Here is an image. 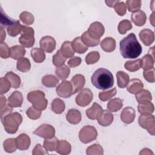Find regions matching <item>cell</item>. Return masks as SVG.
I'll use <instances>...</instances> for the list:
<instances>
[{"instance_id": "4316f807", "label": "cell", "mask_w": 155, "mask_h": 155, "mask_svg": "<svg viewBox=\"0 0 155 155\" xmlns=\"http://www.w3.org/2000/svg\"><path fill=\"white\" fill-rule=\"evenodd\" d=\"M136 99L139 104H145L151 102L152 96L148 90L142 89L140 91L136 94Z\"/></svg>"}, {"instance_id": "4fadbf2b", "label": "cell", "mask_w": 155, "mask_h": 155, "mask_svg": "<svg viewBox=\"0 0 155 155\" xmlns=\"http://www.w3.org/2000/svg\"><path fill=\"white\" fill-rule=\"evenodd\" d=\"M70 82L73 88V94H75L77 92L81 91L84 87L85 79L84 76L82 74H78L74 75L71 78Z\"/></svg>"}, {"instance_id": "f1b7e54d", "label": "cell", "mask_w": 155, "mask_h": 155, "mask_svg": "<svg viewBox=\"0 0 155 155\" xmlns=\"http://www.w3.org/2000/svg\"><path fill=\"white\" fill-rule=\"evenodd\" d=\"M59 50L65 58H72L74 54V51L73 49L71 46V42L70 41H67L63 42Z\"/></svg>"}, {"instance_id": "9a60e30c", "label": "cell", "mask_w": 155, "mask_h": 155, "mask_svg": "<svg viewBox=\"0 0 155 155\" xmlns=\"http://www.w3.org/2000/svg\"><path fill=\"white\" fill-rule=\"evenodd\" d=\"M140 39L146 46H150L154 41V32L148 28H145L139 32Z\"/></svg>"}, {"instance_id": "2e32d148", "label": "cell", "mask_w": 155, "mask_h": 155, "mask_svg": "<svg viewBox=\"0 0 155 155\" xmlns=\"http://www.w3.org/2000/svg\"><path fill=\"white\" fill-rule=\"evenodd\" d=\"M23 102L22 93L19 91H15L8 98V104L12 108L21 107Z\"/></svg>"}, {"instance_id": "7dc6e473", "label": "cell", "mask_w": 155, "mask_h": 155, "mask_svg": "<svg viewBox=\"0 0 155 155\" xmlns=\"http://www.w3.org/2000/svg\"><path fill=\"white\" fill-rule=\"evenodd\" d=\"M141 1L140 0H128L126 1V6L130 12H136L141 7Z\"/></svg>"}, {"instance_id": "52a82bcc", "label": "cell", "mask_w": 155, "mask_h": 155, "mask_svg": "<svg viewBox=\"0 0 155 155\" xmlns=\"http://www.w3.org/2000/svg\"><path fill=\"white\" fill-rule=\"evenodd\" d=\"M138 123L139 125L146 129L148 132L154 136L155 134V119L151 114H141L139 117Z\"/></svg>"}, {"instance_id": "cb8c5ba5", "label": "cell", "mask_w": 155, "mask_h": 155, "mask_svg": "<svg viewBox=\"0 0 155 155\" xmlns=\"http://www.w3.org/2000/svg\"><path fill=\"white\" fill-rule=\"evenodd\" d=\"M71 46L74 51L79 54H83L88 50V47L84 44L81 37L75 38L71 42Z\"/></svg>"}, {"instance_id": "db71d44e", "label": "cell", "mask_w": 155, "mask_h": 155, "mask_svg": "<svg viewBox=\"0 0 155 155\" xmlns=\"http://www.w3.org/2000/svg\"><path fill=\"white\" fill-rule=\"evenodd\" d=\"M12 87L9 81L4 78H1L0 79V92L1 94H4L7 93Z\"/></svg>"}, {"instance_id": "11a10c76", "label": "cell", "mask_w": 155, "mask_h": 155, "mask_svg": "<svg viewBox=\"0 0 155 155\" xmlns=\"http://www.w3.org/2000/svg\"><path fill=\"white\" fill-rule=\"evenodd\" d=\"M26 114L28 118L33 119V120H36V119H39L41 117V111L35 109L32 106V107H29L27 109V110L26 111Z\"/></svg>"}, {"instance_id": "30bf717a", "label": "cell", "mask_w": 155, "mask_h": 155, "mask_svg": "<svg viewBox=\"0 0 155 155\" xmlns=\"http://www.w3.org/2000/svg\"><path fill=\"white\" fill-rule=\"evenodd\" d=\"M57 94L63 98L70 97L73 94V88L70 82L62 81V82L56 87Z\"/></svg>"}, {"instance_id": "ee69618b", "label": "cell", "mask_w": 155, "mask_h": 155, "mask_svg": "<svg viewBox=\"0 0 155 155\" xmlns=\"http://www.w3.org/2000/svg\"><path fill=\"white\" fill-rule=\"evenodd\" d=\"M19 19L21 21V22L27 25H30L33 24L35 21V18L34 16L30 12H22L20 15H19Z\"/></svg>"}, {"instance_id": "d590c367", "label": "cell", "mask_w": 155, "mask_h": 155, "mask_svg": "<svg viewBox=\"0 0 155 155\" xmlns=\"http://www.w3.org/2000/svg\"><path fill=\"white\" fill-rule=\"evenodd\" d=\"M70 73V68L67 65L64 64L60 67H57L55 70V73L56 76L62 81H64L68 77Z\"/></svg>"}, {"instance_id": "4dcf8cb0", "label": "cell", "mask_w": 155, "mask_h": 155, "mask_svg": "<svg viewBox=\"0 0 155 155\" xmlns=\"http://www.w3.org/2000/svg\"><path fill=\"white\" fill-rule=\"evenodd\" d=\"M31 56L35 62L41 63L45 59V54L42 48H33L31 50Z\"/></svg>"}, {"instance_id": "9f6ffc18", "label": "cell", "mask_w": 155, "mask_h": 155, "mask_svg": "<svg viewBox=\"0 0 155 155\" xmlns=\"http://www.w3.org/2000/svg\"><path fill=\"white\" fill-rule=\"evenodd\" d=\"M155 70L154 68L147 70H143V76L144 79L150 83H153L155 81V76H154Z\"/></svg>"}, {"instance_id": "6f0895ef", "label": "cell", "mask_w": 155, "mask_h": 155, "mask_svg": "<svg viewBox=\"0 0 155 155\" xmlns=\"http://www.w3.org/2000/svg\"><path fill=\"white\" fill-rule=\"evenodd\" d=\"M10 49L8 45L5 42H1L0 44V56L2 58L7 59L10 56Z\"/></svg>"}, {"instance_id": "9c48e42d", "label": "cell", "mask_w": 155, "mask_h": 155, "mask_svg": "<svg viewBox=\"0 0 155 155\" xmlns=\"http://www.w3.org/2000/svg\"><path fill=\"white\" fill-rule=\"evenodd\" d=\"M33 133L45 139H51L54 137L55 129L52 125L44 124L37 128Z\"/></svg>"}, {"instance_id": "83f0119b", "label": "cell", "mask_w": 155, "mask_h": 155, "mask_svg": "<svg viewBox=\"0 0 155 155\" xmlns=\"http://www.w3.org/2000/svg\"><path fill=\"white\" fill-rule=\"evenodd\" d=\"M71 150L70 143L65 140H60L58 141V144L56 149V153L60 154H68Z\"/></svg>"}, {"instance_id": "03108f58", "label": "cell", "mask_w": 155, "mask_h": 155, "mask_svg": "<svg viewBox=\"0 0 155 155\" xmlns=\"http://www.w3.org/2000/svg\"><path fill=\"white\" fill-rule=\"evenodd\" d=\"M117 1H105V2L110 7H113Z\"/></svg>"}, {"instance_id": "603a6c76", "label": "cell", "mask_w": 155, "mask_h": 155, "mask_svg": "<svg viewBox=\"0 0 155 155\" xmlns=\"http://www.w3.org/2000/svg\"><path fill=\"white\" fill-rule=\"evenodd\" d=\"M101 47L105 52H112L116 48V41L114 38L107 37L101 42Z\"/></svg>"}, {"instance_id": "ffe728a7", "label": "cell", "mask_w": 155, "mask_h": 155, "mask_svg": "<svg viewBox=\"0 0 155 155\" xmlns=\"http://www.w3.org/2000/svg\"><path fill=\"white\" fill-rule=\"evenodd\" d=\"M103 111L102 107L96 102L93 103L91 107L86 110L87 116L91 120L97 119Z\"/></svg>"}, {"instance_id": "e7e4bbea", "label": "cell", "mask_w": 155, "mask_h": 155, "mask_svg": "<svg viewBox=\"0 0 155 155\" xmlns=\"http://www.w3.org/2000/svg\"><path fill=\"white\" fill-rule=\"evenodd\" d=\"M139 154H154V153L151 150L145 148L142 150V151L139 153Z\"/></svg>"}, {"instance_id": "f907efd6", "label": "cell", "mask_w": 155, "mask_h": 155, "mask_svg": "<svg viewBox=\"0 0 155 155\" xmlns=\"http://www.w3.org/2000/svg\"><path fill=\"white\" fill-rule=\"evenodd\" d=\"M100 58V54L97 51H93L90 52L85 56V62L87 64H93L97 62Z\"/></svg>"}, {"instance_id": "5b68a950", "label": "cell", "mask_w": 155, "mask_h": 155, "mask_svg": "<svg viewBox=\"0 0 155 155\" xmlns=\"http://www.w3.org/2000/svg\"><path fill=\"white\" fill-rule=\"evenodd\" d=\"M19 42L24 47L30 48L33 47L35 42L33 28L30 27L23 25L21 36L19 38Z\"/></svg>"}, {"instance_id": "44dd1931", "label": "cell", "mask_w": 155, "mask_h": 155, "mask_svg": "<svg viewBox=\"0 0 155 155\" xmlns=\"http://www.w3.org/2000/svg\"><path fill=\"white\" fill-rule=\"evenodd\" d=\"M131 21L137 26H143L147 21L145 13L142 10H138L131 15Z\"/></svg>"}, {"instance_id": "7402d4cb", "label": "cell", "mask_w": 155, "mask_h": 155, "mask_svg": "<svg viewBox=\"0 0 155 155\" xmlns=\"http://www.w3.org/2000/svg\"><path fill=\"white\" fill-rule=\"evenodd\" d=\"M66 119L71 124H78L81 120V113L78 110L74 108L70 109L67 113Z\"/></svg>"}, {"instance_id": "7bdbcfd3", "label": "cell", "mask_w": 155, "mask_h": 155, "mask_svg": "<svg viewBox=\"0 0 155 155\" xmlns=\"http://www.w3.org/2000/svg\"><path fill=\"white\" fill-rule=\"evenodd\" d=\"M154 105L148 102L145 104H139L137 106V110L140 114H152L154 112Z\"/></svg>"}, {"instance_id": "d6986e66", "label": "cell", "mask_w": 155, "mask_h": 155, "mask_svg": "<svg viewBox=\"0 0 155 155\" xmlns=\"http://www.w3.org/2000/svg\"><path fill=\"white\" fill-rule=\"evenodd\" d=\"M114 117L111 112L105 110H103L101 115L97 119L99 125L103 127H107L111 125L113 121Z\"/></svg>"}, {"instance_id": "60d3db41", "label": "cell", "mask_w": 155, "mask_h": 155, "mask_svg": "<svg viewBox=\"0 0 155 155\" xmlns=\"http://www.w3.org/2000/svg\"><path fill=\"white\" fill-rule=\"evenodd\" d=\"M3 147L7 153H13L16 150L17 145L16 139L9 138L3 142Z\"/></svg>"}, {"instance_id": "836d02e7", "label": "cell", "mask_w": 155, "mask_h": 155, "mask_svg": "<svg viewBox=\"0 0 155 155\" xmlns=\"http://www.w3.org/2000/svg\"><path fill=\"white\" fill-rule=\"evenodd\" d=\"M59 82V79L53 74H47L42 79V84L48 88L54 87Z\"/></svg>"}, {"instance_id": "6da1fadb", "label": "cell", "mask_w": 155, "mask_h": 155, "mask_svg": "<svg viewBox=\"0 0 155 155\" xmlns=\"http://www.w3.org/2000/svg\"><path fill=\"white\" fill-rule=\"evenodd\" d=\"M119 47L120 54L124 58H137L142 51V46L133 33H130L120 41Z\"/></svg>"}, {"instance_id": "8fae6325", "label": "cell", "mask_w": 155, "mask_h": 155, "mask_svg": "<svg viewBox=\"0 0 155 155\" xmlns=\"http://www.w3.org/2000/svg\"><path fill=\"white\" fill-rule=\"evenodd\" d=\"M87 32L94 39H100L105 32V28L102 23L96 21L90 24Z\"/></svg>"}, {"instance_id": "003e7915", "label": "cell", "mask_w": 155, "mask_h": 155, "mask_svg": "<svg viewBox=\"0 0 155 155\" xmlns=\"http://www.w3.org/2000/svg\"><path fill=\"white\" fill-rule=\"evenodd\" d=\"M154 13H153L151 14V16L150 17V21L151 22V24L153 26H154Z\"/></svg>"}, {"instance_id": "94428289", "label": "cell", "mask_w": 155, "mask_h": 155, "mask_svg": "<svg viewBox=\"0 0 155 155\" xmlns=\"http://www.w3.org/2000/svg\"><path fill=\"white\" fill-rule=\"evenodd\" d=\"M12 111L13 108H12L9 105H6L3 109L1 110V118L10 113H12Z\"/></svg>"}, {"instance_id": "bcb514c9", "label": "cell", "mask_w": 155, "mask_h": 155, "mask_svg": "<svg viewBox=\"0 0 155 155\" xmlns=\"http://www.w3.org/2000/svg\"><path fill=\"white\" fill-rule=\"evenodd\" d=\"M86 153L88 155H102L104 154V150L101 145L98 143H94L87 148Z\"/></svg>"}, {"instance_id": "7a4b0ae2", "label": "cell", "mask_w": 155, "mask_h": 155, "mask_svg": "<svg viewBox=\"0 0 155 155\" xmlns=\"http://www.w3.org/2000/svg\"><path fill=\"white\" fill-rule=\"evenodd\" d=\"M93 86L100 90H107L114 85L113 74L107 69L100 68L96 70L91 78Z\"/></svg>"}, {"instance_id": "d4e9b609", "label": "cell", "mask_w": 155, "mask_h": 155, "mask_svg": "<svg viewBox=\"0 0 155 155\" xmlns=\"http://www.w3.org/2000/svg\"><path fill=\"white\" fill-rule=\"evenodd\" d=\"M25 49L21 45H14L12 46L10 49V57L15 60H19L25 54Z\"/></svg>"}, {"instance_id": "3957f363", "label": "cell", "mask_w": 155, "mask_h": 155, "mask_svg": "<svg viewBox=\"0 0 155 155\" xmlns=\"http://www.w3.org/2000/svg\"><path fill=\"white\" fill-rule=\"evenodd\" d=\"M4 129L9 134H15L22 123V117L19 113H10L1 118Z\"/></svg>"}, {"instance_id": "b9f144b4", "label": "cell", "mask_w": 155, "mask_h": 155, "mask_svg": "<svg viewBox=\"0 0 155 155\" xmlns=\"http://www.w3.org/2000/svg\"><path fill=\"white\" fill-rule=\"evenodd\" d=\"M58 141L59 140L55 136L51 139H47L44 141V147L48 152L54 151L57 148Z\"/></svg>"}, {"instance_id": "f6af8a7d", "label": "cell", "mask_w": 155, "mask_h": 155, "mask_svg": "<svg viewBox=\"0 0 155 155\" xmlns=\"http://www.w3.org/2000/svg\"><path fill=\"white\" fill-rule=\"evenodd\" d=\"M132 24L131 22L127 19H124L121 21L117 27L118 31L120 34L124 35L125 34L128 30H131L132 28Z\"/></svg>"}, {"instance_id": "8d00e7d4", "label": "cell", "mask_w": 155, "mask_h": 155, "mask_svg": "<svg viewBox=\"0 0 155 155\" xmlns=\"http://www.w3.org/2000/svg\"><path fill=\"white\" fill-rule=\"evenodd\" d=\"M142 67L141 59H138L134 61H127L124 64V67L126 70L131 72H134L139 70Z\"/></svg>"}, {"instance_id": "74e56055", "label": "cell", "mask_w": 155, "mask_h": 155, "mask_svg": "<svg viewBox=\"0 0 155 155\" xmlns=\"http://www.w3.org/2000/svg\"><path fill=\"white\" fill-rule=\"evenodd\" d=\"M123 101L119 98H114L110 101L107 104V108L111 112H116L123 106Z\"/></svg>"}, {"instance_id": "d6a6232c", "label": "cell", "mask_w": 155, "mask_h": 155, "mask_svg": "<svg viewBox=\"0 0 155 155\" xmlns=\"http://www.w3.org/2000/svg\"><path fill=\"white\" fill-rule=\"evenodd\" d=\"M22 26L20 22L18 20L13 24L12 25H10L7 28V33L9 36L12 37H15L18 35L19 33H21L22 30Z\"/></svg>"}, {"instance_id": "484cf974", "label": "cell", "mask_w": 155, "mask_h": 155, "mask_svg": "<svg viewBox=\"0 0 155 155\" xmlns=\"http://www.w3.org/2000/svg\"><path fill=\"white\" fill-rule=\"evenodd\" d=\"M142 67L141 68L143 70H147L154 68V51L151 53L147 54L143 56L141 59Z\"/></svg>"}, {"instance_id": "7c38bea8", "label": "cell", "mask_w": 155, "mask_h": 155, "mask_svg": "<svg viewBox=\"0 0 155 155\" xmlns=\"http://www.w3.org/2000/svg\"><path fill=\"white\" fill-rule=\"evenodd\" d=\"M41 48L47 53H51L56 48V42L55 39L50 36L42 37L39 42Z\"/></svg>"}, {"instance_id": "e0dca14e", "label": "cell", "mask_w": 155, "mask_h": 155, "mask_svg": "<svg viewBox=\"0 0 155 155\" xmlns=\"http://www.w3.org/2000/svg\"><path fill=\"white\" fill-rule=\"evenodd\" d=\"M143 87V84L142 82L137 78H134L131 79L130 81H129L127 86V91L133 94H136V93L140 91Z\"/></svg>"}, {"instance_id": "680465c9", "label": "cell", "mask_w": 155, "mask_h": 155, "mask_svg": "<svg viewBox=\"0 0 155 155\" xmlns=\"http://www.w3.org/2000/svg\"><path fill=\"white\" fill-rule=\"evenodd\" d=\"M48 152L45 149V148L42 147L41 144L38 143L35 147L33 148L32 154L33 155H38V154H47Z\"/></svg>"}, {"instance_id": "f5cc1de1", "label": "cell", "mask_w": 155, "mask_h": 155, "mask_svg": "<svg viewBox=\"0 0 155 155\" xmlns=\"http://www.w3.org/2000/svg\"><path fill=\"white\" fill-rule=\"evenodd\" d=\"M114 11L119 16H124L127 12V6L124 2H120L119 1L114 5Z\"/></svg>"}, {"instance_id": "ac0fdd59", "label": "cell", "mask_w": 155, "mask_h": 155, "mask_svg": "<svg viewBox=\"0 0 155 155\" xmlns=\"http://www.w3.org/2000/svg\"><path fill=\"white\" fill-rule=\"evenodd\" d=\"M16 141L17 148L19 150H27L31 143V140L30 137L25 133H22L19 134L16 138Z\"/></svg>"}, {"instance_id": "e575fe53", "label": "cell", "mask_w": 155, "mask_h": 155, "mask_svg": "<svg viewBox=\"0 0 155 155\" xmlns=\"http://www.w3.org/2000/svg\"><path fill=\"white\" fill-rule=\"evenodd\" d=\"M65 108V103L59 98L54 99L51 102V110L56 114H61Z\"/></svg>"}, {"instance_id": "277c9868", "label": "cell", "mask_w": 155, "mask_h": 155, "mask_svg": "<svg viewBox=\"0 0 155 155\" xmlns=\"http://www.w3.org/2000/svg\"><path fill=\"white\" fill-rule=\"evenodd\" d=\"M28 101L33 107L39 111L44 110L47 107L48 101L45 97V93L41 90H33L27 94Z\"/></svg>"}, {"instance_id": "1f68e13d", "label": "cell", "mask_w": 155, "mask_h": 155, "mask_svg": "<svg viewBox=\"0 0 155 155\" xmlns=\"http://www.w3.org/2000/svg\"><path fill=\"white\" fill-rule=\"evenodd\" d=\"M5 78L7 79L11 84L12 87L13 88H18L21 85L20 77L12 71H8L5 75Z\"/></svg>"}, {"instance_id": "91938a15", "label": "cell", "mask_w": 155, "mask_h": 155, "mask_svg": "<svg viewBox=\"0 0 155 155\" xmlns=\"http://www.w3.org/2000/svg\"><path fill=\"white\" fill-rule=\"evenodd\" d=\"M81 58L80 57H78V56H75L73 57V58H71L68 61V65L69 67H71V68H74L76 67L79 66L81 63Z\"/></svg>"}, {"instance_id": "681fc988", "label": "cell", "mask_w": 155, "mask_h": 155, "mask_svg": "<svg viewBox=\"0 0 155 155\" xmlns=\"http://www.w3.org/2000/svg\"><path fill=\"white\" fill-rule=\"evenodd\" d=\"M67 58H65L61 53L60 50H58L56 53L53 56L52 62L53 64L56 67H60L65 63Z\"/></svg>"}, {"instance_id": "ab89813d", "label": "cell", "mask_w": 155, "mask_h": 155, "mask_svg": "<svg viewBox=\"0 0 155 155\" xmlns=\"http://www.w3.org/2000/svg\"><path fill=\"white\" fill-rule=\"evenodd\" d=\"M16 68L20 71L27 72L30 70V62L27 58H22L18 61L16 64Z\"/></svg>"}, {"instance_id": "8992f818", "label": "cell", "mask_w": 155, "mask_h": 155, "mask_svg": "<svg viewBox=\"0 0 155 155\" xmlns=\"http://www.w3.org/2000/svg\"><path fill=\"white\" fill-rule=\"evenodd\" d=\"M97 137V131L95 127L85 125L82 127L79 133V140L84 143H88L94 140Z\"/></svg>"}, {"instance_id": "5bb4252c", "label": "cell", "mask_w": 155, "mask_h": 155, "mask_svg": "<svg viewBox=\"0 0 155 155\" xmlns=\"http://www.w3.org/2000/svg\"><path fill=\"white\" fill-rule=\"evenodd\" d=\"M136 117L135 110L131 107H127L124 108L120 114L121 120L127 124L132 123Z\"/></svg>"}, {"instance_id": "be15d7a7", "label": "cell", "mask_w": 155, "mask_h": 155, "mask_svg": "<svg viewBox=\"0 0 155 155\" xmlns=\"http://www.w3.org/2000/svg\"><path fill=\"white\" fill-rule=\"evenodd\" d=\"M6 98L2 94H1V110L6 106Z\"/></svg>"}, {"instance_id": "c3c4849f", "label": "cell", "mask_w": 155, "mask_h": 155, "mask_svg": "<svg viewBox=\"0 0 155 155\" xmlns=\"http://www.w3.org/2000/svg\"><path fill=\"white\" fill-rule=\"evenodd\" d=\"M117 93V90L116 88H113L111 90L107 91H102L99 93V99L103 102L108 101L114 97Z\"/></svg>"}, {"instance_id": "f35d334b", "label": "cell", "mask_w": 155, "mask_h": 155, "mask_svg": "<svg viewBox=\"0 0 155 155\" xmlns=\"http://www.w3.org/2000/svg\"><path fill=\"white\" fill-rule=\"evenodd\" d=\"M81 38L82 42L87 47H95L97 46L100 42V39H93L88 35L87 31H85L82 35Z\"/></svg>"}, {"instance_id": "f546056e", "label": "cell", "mask_w": 155, "mask_h": 155, "mask_svg": "<svg viewBox=\"0 0 155 155\" xmlns=\"http://www.w3.org/2000/svg\"><path fill=\"white\" fill-rule=\"evenodd\" d=\"M117 85L120 88H124L127 87L129 81L130 77L128 74L122 71H119L116 73Z\"/></svg>"}, {"instance_id": "6125c7cd", "label": "cell", "mask_w": 155, "mask_h": 155, "mask_svg": "<svg viewBox=\"0 0 155 155\" xmlns=\"http://www.w3.org/2000/svg\"><path fill=\"white\" fill-rule=\"evenodd\" d=\"M0 28H1V42H3V41H4L6 37V33L2 26H1Z\"/></svg>"}, {"instance_id": "ba28073f", "label": "cell", "mask_w": 155, "mask_h": 155, "mask_svg": "<svg viewBox=\"0 0 155 155\" xmlns=\"http://www.w3.org/2000/svg\"><path fill=\"white\" fill-rule=\"evenodd\" d=\"M93 94L89 88H84L76 96L75 101L79 107H84L88 105L93 100Z\"/></svg>"}, {"instance_id": "816d5d0a", "label": "cell", "mask_w": 155, "mask_h": 155, "mask_svg": "<svg viewBox=\"0 0 155 155\" xmlns=\"http://www.w3.org/2000/svg\"><path fill=\"white\" fill-rule=\"evenodd\" d=\"M1 26H4L5 27H8L10 25H12L13 24H14L16 20H15L11 18H10L9 16H8L2 10V9H1Z\"/></svg>"}]
</instances>
